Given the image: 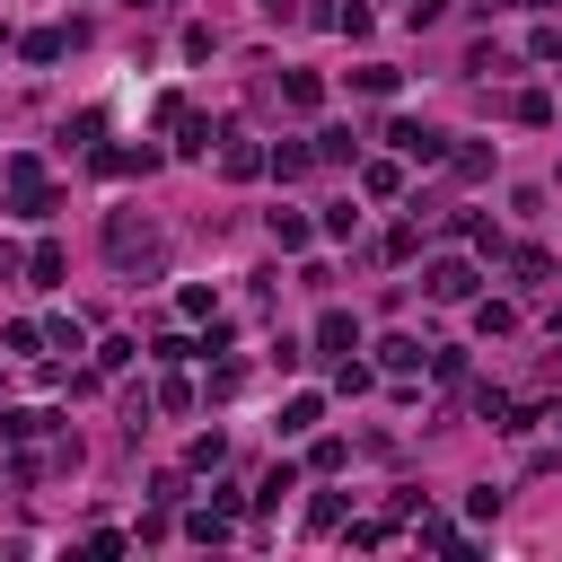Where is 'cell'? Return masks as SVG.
Masks as SVG:
<instances>
[{"label": "cell", "instance_id": "8", "mask_svg": "<svg viewBox=\"0 0 562 562\" xmlns=\"http://www.w3.org/2000/svg\"><path fill=\"white\" fill-rule=\"evenodd\" d=\"M220 167H228V176H263V167H272V158H263V149H255V140H228V149H220Z\"/></svg>", "mask_w": 562, "mask_h": 562}, {"label": "cell", "instance_id": "11", "mask_svg": "<svg viewBox=\"0 0 562 562\" xmlns=\"http://www.w3.org/2000/svg\"><path fill=\"white\" fill-rule=\"evenodd\" d=\"M509 272H518V281H527V290H544V281H553V263H544V255H536V246H527V255H509Z\"/></svg>", "mask_w": 562, "mask_h": 562}, {"label": "cell", "instance_id": "10", "mask_svg": "<svg viewBox=\"0 0 562 562\" xmlns=\"http://www.w3.org/2000/svg\"><path fill=\"white\" fill-rule=\"evenodd\" d=\"M509 114H518V123H553V97H544V88H518Z\"/></svg>", "mask_w": 562, "mask_h": 562}, {"label": "cell", "instance_id": "7", "mask_svg": "<svg viewBox=\"0 0 562 562\" xmlns=\"http://www.w3.org/2000/svg\"><path fill=\"white\" fill-rule=\"evenodd\" d=\"M281 97H290L299 114H316V97H325V79H316V70H290V79H281Z\"/></svg>", "mask_w": 562, "mask_h": 562}, {"label": "cell", "instance_id": "14", "mask_svg": "<svg viewBox=\"0 0 562 562\" xmlns=\"http://www.w3.org/2000/svg\"><path fill=\"white\" fill-rule=\"evenodd\" d=\"M351 88H360V97H395V70H378V61H369V70H351Z\"/></svg>", "mask_w": 562, "mask_h": 562}, {"label": "cell", "instance_id": "1", "mask_svg": "<svg viewBox=\"0 0 562 562\" xmlns=\"http://www.w3.org/2000/svg\"><path fill=\"white\" fill-rule=\"evenodd\" d=\"M105 255H114V263H149V255H158V228L132 220V211H114V220H105Z\"/></svg>", "mask_w": 562, "mask_h": 562}, {"label": "cell", "instance_id": "2", "mask_svg": "<svg viewBox=\"0 0 562 562\" xmlns=\"http://www.w3.org/2000/svg\"><path fill=\"white\" fill-rule=\"evenodd\" d=\"M386 140H395V158H422V167H430V158H448V132H439V123H413V114H404V123H386Z\"/></svg>", "mask_w": 562, "mask_h": 562}, {"label": "cell", "instance_id": "13", "mask_svg": "<svg viewBox=\"0 0 562 562\" xmlns=\"http://www.w3.org/2000/svg\"><path fill=\"white\" fill-rule=\"evenodd\" d=\"M61 44H70V35H61V26H35V35H26V61H53V53H61Z\"/></svg>", "mask_w": 562, "mask_h": 562}, {"label": "cell", "instance_id": "16", "mask_svg": "<svg viewBox=\"0 0 562 562\" xmlns=\"http://www.w3.org/2000/svg\"><path fill=\"white\" fill-rule=\"evenodd\" d=\"M448 167H457V176L474 184V176H492V149H448Z\"/></svg>", "mask_w": 562, "mask_h": 562}, {"label": "cell", "instance_id": "3", "mask_svg": "<svg viewBox=\"0 0 562 562\" xmlns=\"http://www.w3.org/2000/svg\"><path fill=\"white\" fill-rule=\"evenodd\" d=\"M9 202H18L26 220H44V211H53V184H44V167H35V158H9Z\"/></svg>", "mask_w": 562, "mask_h": 562}, {"label": "cell", "instance_id": "15", "mask_svg": "<svg viewBox=\"0 0 562 562\" xmlns=\"http://www.w3.org/2000/svg\"><path fill=\"white\" fill-rule=\"evenodd\" d=\"M307 167H316V149H299V140H290V149H272V176H307Z\"/></svg>", "mask_w": 562, "mask_h": 562}, {"label": "cell", "instance_id": "4", "mask_svg": "<svg viewBox=\"0 0 562 562\" xmlns=\"http://www.w3.org/2000/svg\"><path fill=\"white\" fill-rule=\"evenodd\" d=\"M422 290H430L439 307H457V299H474V263H457V255H448V263H430V272H422Z\"/></svg>", "mask_w": 562, "mask_h": 562}, {"label": "cell", "instance_id": "6", "mask_svg": "<svg viewBox=\"0 0 562 562\" xmlns=\"http://www.w3.org/2000/svg\"><path fill=\"white\" fill-rule=\"evenodd\" d=\"M378 369H395V378L422 369V342H413V334H386V342H378Z\"/></svg>", "mask_w": 562, "mask_h": 562}, {"label": "cell", "instance_id": "5", "mask_svg": "<svg viewBox=\"0 0 562 562\" xmlns=\"http://www.w3.org/2000/svg\"><path fill=\"white\" fill-rule=\"evenodd\" d=\"M351 342H360V325H351L342 307H325V316H316V351H351Z\"/></svg>", "mask_w": 562, "mask_h": 562}, {"label": "cell", "instance_id": "12", "mask_svg": "<svg viewBox=\"0 0 562 562\" xmlns=\"http://www.w3.org/2000/svg\"><path fill=\"white\" fill-rule=\"evenodd\" d=\"M0 430H9V439H44V430H53V413H0Z\"/></svg>", "mask_w": 562, "mask_h": 562}, {"label": "cell", "instance_id": "9", "mask_svg": "<svg viewBox=\"0 0 562 562\" xmlns=\"http://www.w3.org/2000/svg\"><path fill=\"white\" fill-rule=\"evenodd\" d=\"M360 193H404V167H395V158H369V167H360Z\"/></svg>", "mask_w": 562, "mask_h": 562}]
</instances>
